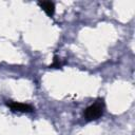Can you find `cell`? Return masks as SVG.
<instances>
[{
    "label": "cell",
    "mask_w": 135,
    "mask_h": 135,
    "mask_svg": "<svg viewBox=\"0 0 135 135\" xmlns=\"http://www.w3.org/2000/svg\"><path fill=\"white\" fill-rule=\"evenodd\" d=\"M103 110H104V102L103 99H97L93 104L89 105L84 112H83V116L88 121L91 120H96L98 119L100 116H102L103 114Z\"/></svg>",
    "instance_id": "6da1fadb"
},
{
    "label": "cell",
    "mask_w": 135,
    "mask_h": 135,
    "mask_svg": "<svg viewBox=\"0 0 135 135\" xmlns=\"http://www.w3.org/2000/svg\"><path fill=\"white\" fill-rule=\"evenodd\" d=\"M6 105L13 111V112H23V113H30L34 111V108L31 104L27 103H22V102H16V101H11L6 102Z\"/></svg>",
    "instance_id": "7a4b0ae2"
},
{
    "label": "cell",
    "mask_w": 135,
    "mask_h": 135,
    "mask_svg": "<svg viewBox=\"0 0 135 135\" xmlns=\"http://www.w3.org/2000/svg\"><path fill=\"white\" fill-rule=\"evenodd\" d=\"M39 5L41 6V8L49 15V16H53L54 15V12H55V4L51 1H42V2H39Z\"/></svg>",
    "instance_id": "3957f363"
},
{
    "label": "cell",
    "mask_w": 135,
    "mask_h": 135,
    "mask_svg": "<svg viewBox=\"0 0 135 135\" xmlns=\"http://www.w3.org/2000/svg\"><path fill=\"white\" fill-rule=\"evenodd\" d=\"M60 62H59V60H58V57H54V62H53V64L51 65L52 68H54V66H56V68H60Z\"/></svg>",
    "instance_id": "277c9868"
}]
</instances>
